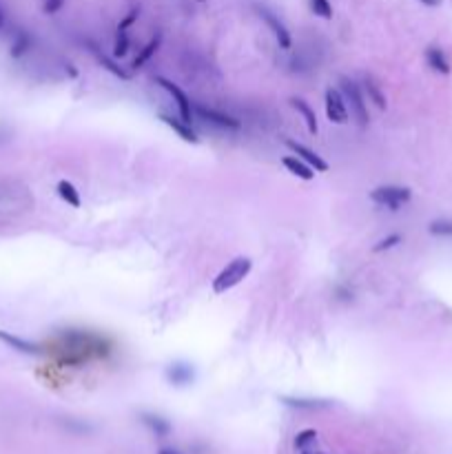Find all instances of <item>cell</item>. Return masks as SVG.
Returning a JSON list of instances; mask_svg holds the SVG:
<instances>
[{"label": "cell", "mask_w": 452, "mask_h": 454, "mask_svg": "<svg viewBox=\"0 0 452 454\" xmlns=\"http://www.w3.org/2000/svg\"><path fill=\"white\" fill-rule=\"evenodd\" d=\"M67 343L69 357L62 359L67 366H82L89 359L106 357L111 350V343L100 335H92L89 331H67L60 337Z\"/></svg>", "instance_id": "cell-1"}, {"label": "cell", "mask_w": 452, "mask_h": 454, "mask_svg": "<svg viewBox=\"0 0 452 454\" xmlns=\"http://www.w3.org/2000/svg\"><path fill=\"white\" fill-rule=\"evenodd\" d=\"M339 91H341L343 100H346V104H348L351 116L357 120V124L361 126V129H368V124H370L368 100L364 96V89H361V84L351 80V78H346V76H341L339 78Z\"/></svg>", "instance_id": "cell-2"}, {"label": "cell", "mask_w": 452, "mask_h": 454, "mask_svg": "<svg viewBox=\"0 0 452 454\" xmlns=\"http://www.w3.org/2000/svg\"><path fill=\"white\" fill-rule=\"evenodd\" d=\"M250 270H253V260L250 258H235L231 260L220 272H218V277L213 279V293L215 295H222L226 293V290L235 288L238 284H242L248 275H250Z\"/></svg>", "instance_id": "cell-3"}, {"label": "cell", "mask_w": 452, "mask_h": 454, "mask_svg": "<svg viewBox=\"0 0 452 454\" xmlns=\"http://www.w3.org/2000/svg\"><path fill=\"white\" fill-rule=\"evenodd\" d=\"M412 199V191L408 187H399V184H384L370 191V202H375L377 206L388 209V211H399L402 206H406Z\"/></svg>", "instance_id": "cell-4"}, {"label": "cell", "mask_w": 452, "mask_h": 454, "mask_svg": "<svg viewBox=\"0 0 452 454\" xmlns=\"http://www.w3.org/2000/svg\"><path fill=\"white\" fill-rule=\"evenodd\" d=\"M193 116L204 120L211 126L224 129V131H238V129H242V120H238V118L231 116V114L220 111V109H213V106H204V104H195L193 102Z\"/></svg>", "instance_id": "cell-5"}, {"label": "cell", "mask_w": 452, "mask_h": 454, "mask_svg": "<svg viewBox=\"0 0 452 454\" xmlns=\"http://www.w3.org/2000/svg\"><path fill=\"white\" fill-rule=\"evenodd\" d=\"M324 104H326V116L333 124H346L351 120L348 104L343 100L341 91L337 87H329L324 94Z\"/></svg>", "instance_id": "cell-6"}, {"label": "cell", "mask_w": 452, "mask_h": 454, "mask_svg": "<svg viewBox=\"0 0 452 454\" xmlns=\"http://www.w3.org/2000/svg\"><path fill=\"white\" fill-rule=\"evenodd\" d=\"M155 82L162 87V89H165L167 91V94L173 98V102L177 104V111H180V118H182L184 122H193V102H191V98L184 94V91L182 89H180L173 80H169V78H162V76H158L155 78Z\"/></svg>", "instance_id": "cell-7"}, {"label": "cell", "mask_w": 452, "mask_h": 454, "mask_svg": "<svg viewBox=\"0 0 452 454\" xmlns=\"http://www.w3.org/2000/svg\"><path fill=\"white\" fill-rule=\"evenodd\" d=\"M260 18L266 23V27L270 29V33L275 35V40L280 45V49H293V35L291 31H288V27L280 21V18L273 13V11H268V9H260Z\"/></svg>", "instance_id": "cell-8"}, {"label": "cell", "mask_w": 452, "mask_h": 454, "mask_svg": "<svg viewBox=\"0 0 452 454\" xmlns=\"http://www.w3.org/2000/svg\"><path fill=\"white\" fill-rule=\"evenodd\" d=\"M280 402L291 408V410H299V412H319V410H329L333 404L329 399H315V397H293V394H284L280 397Z\"/></svg>", "instance_id": "cell-9"}, {"label": "cell", "mask_w": 452, "mask_h": 454, "mask_svg": "<svg viewBox=\"0 0 452 454\" xmlns=\"http://www.w3.org/2000/svg\"><path fill=\"white\" fill-rule=\"evenodd\" d=\"M286 147L293 151V155H297L299 160H304L306 165H309L315 173H324V171H329V162L324 160L317 151L309 149L306 144L302 142H295V140H286Z\"/></svg>", "instance_id": "cell-10"}, {"label": "cell", "mask_w": 452, "mask_h": 454, "mask_svg": "<svg viewBox=\"0 0 452 454\" xmlns=\"http://www.w3.org/2000/svg\"><path fill=\"white\" fill-rule=\"evenodd\" d=\"M165 377L171 386L175 388H184V386H191L193 384V379H195V370L191 363L187 361H173L167 366L165 370Z\"/></svg>", "instance_id": "cell-11"}, {"label": "cell", "mask_w": 452, "mask_h": 454, "mask_svg": "<svg viewBox=\"0 0 452 454\" xmlns=\"http://www.w3.org/2000/svg\"><path fill=\"white\" fill-rule=\"evenodd\" d=\"M140 423L147 428L151 434L160 437V439L169 437L171 430H173V426H171V421L167 419V416H162L160 412H149V410L140 412Z\"/></svg>", "instance_id": "cell-12"}, {"label": "cell", "mask_w": 452, "mask_h": 454, "mask_svg": "<svg viewBox=\"0 0 452 454\" xmlns=\"http://www.w3.org/2000/svg\"><path fill=\"white\" fill-rule=\"evenodd\" d=\"M160 120L165 122L177 138H182L184 142H189V144H197V142H200V138H197L195 129H193V126H191L189 122H184L182 118H175V116H171V114H160Z\"/></svg>", "instance_id": "cell-13"}, {"label": "cell", "mask_w": 452, "mask_h": 454, "mask_svg": "<svg viewBox=\"0 0 452 454\" xmlns=\"http://www.w3.org/2000/svg\"><path fill=\"white\" fill-rule=\"evenodd\" d=\"M424 58H426V65L435 71V74H441V76H448L452 71V65H450V58L446 56V51L441 47H428L424 51Z\"/></svg>", "instance_id": "cell-14"}, {"label": "cell", "mask_w": 452, "mask_h": 454, "mask_svg": "<svg viewBox=\"0 0 452 454\" xmlns=\"http://www.w3.org/2000/svg\"><path fill=\"white\" fill-rule=\"evenodd\" d=\"M0 341H3L5 346H9L11 350L23 353V355H40L43 353V348L38 346V343H33L29 339H23V337H18L13 333H7V331H0Z\"/></svg>", "instance_id": "cell-15"}, {"label": "cell", "mask_w": 452, "mask_h": 454, "mask_svg": "<svg viewBox=\"0 0 452 454\" xmlns=\"http://www.w3.org/2000/svg\"><path fill=\"white\" fill-rule=\"evenodd\" d=\"M291 106L302 116V120H304V124H306V129H309V133H311V135H317V133H319V122H317L315 109H313L309 102H306L304 98H297V96L291 98Z\"/></svg>", "instance_id": "cell-16"}, {"label": "cell", "mask_w": 452, "mask_h": 454, "mask_svg": "<svg viewBox=\"0 0 452 454\" xmlns=\"http://www.w3.org/2000/svg\"><path fill=\"white\" fill-rule=\"evenodd\" d=\"M160 45H162V33H155L153 38H151L147 45H144L140 51H138V56L131 60V65H129V71H131V74H133V71H138V69H142L144 65H147V62L155 56L158 49H160Z\"/></svg>", "instance_id": "cell-17"}, {"label": "cell", "mask_w": 452, "mask_h": 454, "mask_svg": "<svg viewBox=\"0 0 452 454\" xmlns=\"http://www.w3.org/2000/svg\"><path fill=\"white\" fill-rule=\"evenodd\" d=\"M282 165L286 167V171L288 173H293L295 177H299V179H304V182H311L313 177H315V171L306 165L304 160H299L297 155H286V157H282Z\"/></svg>", "instance_id": "cell-18"}, {"label": "cell", "mask_w": 452, "mask_h": 454, "mask_svg": "<svg viewBox=\"0 0 452 454\" xmlns=\"http://www.w3.org/2000/svg\"><path fill=\"white\" fill-rule=\"evenodd\" d=\"M92 51H94V56H96V60H98V65L100 67H104L106 71H109V74H114L116 78H120V80H131V71H126V69H122L118 62H116V58H111V56H106V53H100L98 51V47H94L92 45Z\"/></svg>", "instance_id": "cell-19"}, {"label": "cell", "mask_w": 452, "mask_h": 454, "mask_svg": "<svg viewBox=\"0 0 452 454\" xmlns=\"http://www.w3.org/2000/svg\"><path fill=\"white\" fill-rule=\"evenodd\" d=\"M364 96H366V100H370L379 111H384V109L388 106V102H386V96H384V91H382V87H379V82L373 78V76H366L364 78Z\"/></svg>", "instance_id": "cell-20"}, {"label": "cell", "mask_w": 452, "mask_h": 454, "mask_svg": "<svg viewBox=\"0 0 452 454\" xmlns=\"http://www.w3.org/2000/svg\"><path fill=\"white\" fill-rule=\"evenodd\" d=\"M56 191H58V195H60L62 202H67L69 206H74V209H80V206H82L80 191H78L74 184H71L69 179H60L58 187H56Z\"/></svg>", "instance_id": "cell-21"}, {"label": "cell", "mask_w": 452, "mask_h": 454, "mask_svg": "<svg viewBox=\"0 0 452 454\" xmlns=\"http://www.w3.org/2000/svg\"><path fill=\"white\" fill-rule=\"evenodd\" d=\"M29 49H31V35H29L27 31H16L13 40H11L9 56L18 60V58L27 56V53H29Z\"/></svg>", "instance_id": "cell-22"}, {"label": "cell", "mask_w": 452, "mask_h": 454, "mask_svg": "<svg viewBox=\"0 0 452 454\" xmlns=\"http://www.w3.org/2000/svg\"><path fill=\"white\" fill-rule=\"evenodd\" d=\"M131 49V38H129V31L124 27H118L116 31V43H114V58H122L126 56Z\"/></svg>", "instance_id": "cell-23"}, {"label": "cell", "mask_w": 452, "mask_h": 454, "mask_svg": "<svg viewBox=\"0 0 452 454\" xmlns=\"http://www.w3.org/2000/svg\"><path fill=\"white\" fill-rule=\"evenodd\" d=\"M428 233L432 238H452V220L450 217H439L428 224Z\"/></svg>", "instance_id": "cell-24"}, {"label": "cell", "mask_w": 452, "mask_h": 454, "mask_svg": "<svg viewBox=\"0 0 452 454\" xmlns=\"http://www.w3.org/2000/svg\"><path fill=\"white\" fill-rule=\"evenodd\" d=\"M317 439V430L315 428H306V430H299L295 434V439H293V448L304 452V450H309Z\"/></svg>", "instance_id": "cell-25"}, {"label": "cell", "mask_w": 452, "mask_h": 454, "mask_svg": "<svg viewBox=\"0 0 452 454\" xmlns=\"http://www.w3.org/2000/svg\"><path fill=\"white\" fill-rule=\"evenodd\" d=\"M311 11L324 21H331L333 18V5L331 0H311Z\"/></svg>", "instance_id": "cell-26"}, {"label": "cell", "mask_w": 452, "mask_h": 454, "mask_svg": "<svg viewBox=\"0 0 452 454\" xmlns=\"http://www.w3.org/2000/svg\"><path fill=\"white\" fill-rule=\"evenodd\" d=\"M404 242V238L399 233H392V235H388V238H384V240H379L375 246H373V253H384V250H390V248H395V246H399Z\"/></svg>", "instance_id": "cell-27"}, {"label": "cell", "mask_w": 452, "mask_h": 454, "mask_svg": "<svg viewBox=\"0 0 452 454\" xmlns=\"http://www.w3.org/2000/svg\"><path fill=\"white\" fill-rule=\"evenodd\" d=\"M421 5H426V7H439L441 5V0H419Z\"/></svg>", "instance_id": "cell-28"}, {"label": "cell", "mask_w": 452, "mask_h": 454, "mask_svg": "<svg viewBox=\"0 0 452 454\" xmlns=\"http://www.w3.org/2000/svg\"><path fill=\"white\" fill-rule=\"evenodd\" d=\"M158 454H182V452L175 450V448H160V450H158Z\"/></svg>", "instance_id": "cell-29"}, {"label": "cell", "mask_w": 452, "mask_h": 454, "mask_svg": "<svg viewBox=\"0 0 452 454\" xmlns=\"http://www.w3.org/2000/svg\"><path fill=\"white\" fill-rule=\"evenodd\" d=\"M302 454H311V452H309V450H304V452H302Z\"/></svg>", "instance_id": "cell-30"}, {"label": "cell", "mask_w": 452, "mask_h": 454, "mask_svg": "<svg viewBox=\"0 0 452 454\" xmlns=\"http://www.w3.org/2000/svg\"><path fill=\"white\" fill-rule=\"evenodd\" d=\"M315 454H324V452H315Z\"/></svg>", "instance_id": "cell-31"}]
</instances>
